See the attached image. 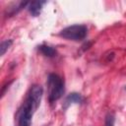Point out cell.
I'll return each instance as SVG.
<instances>
[{"mask_svg": "<svg viewBox=\"0 0 126 126\" xmlns=\"http://www.w3.org/2000/svg\"><path fill=\"white\" fill-rule=\"evenodd\" d=\"M44 4H45V1H32V2H29V5L27 8L32 16L37 17L40 14Z\"/></svg>", "mask_w": 126, "mask_h": 126, "instance_id": "277c9868", "label": "cell"}, {"mask_svg": "<svg viewBox=\"0 0 126 126\" xmlns=\"http://www.w3.org/2000/svg\"><path fill=\"white\" fill-rule=\"evenodd\" d=\"M64 80L57 74H49L47 78V91L49 102L58 100L64 94Z\"/></svg>", "mask_w": 126, "mask_h": 126, "instance_id": "7a4b0ae2", "label": "cell"}, {"mask_svg": "<svg viewBox=\"0 0 126 126\" xmlns=\"http://www.w3.org/2000/svg\"><path fill=\"white\" fill-rule=\"evenodd\" d=\"M38 50L41 54H43L46 57H54L57 54L56 49L50 45H47V44H40L38 46Z\"/></svg>", "mask_w": 126, "mask_h": 126, "instance_id": "8992f818", "label": "cell"}, {"mask_svg": "<svg viewBox=\"0 0 126 126\" xmlns=\"http://www.w3.org/2000/svg\"><path fill=\"white\" fill-rule=\"evenodd\" d=\"M82 102H84V97L82 96V94L78 93H71L66 96L64 100V108H67L69 105L73 103H82Z\"/></svg>", "mask_w": 126, "mask_h": 126, "instance_id": "5b68a950", "label": "cell"}, {"mask_svg": "<svg viewBox=\"0 0 126 126\" xmlns=\"http://www.w3.org/2000/svg\"><path fill=\"white\" fill-rule=\"evenodd\" d=\"M43 90L39 85H32L19 112V126H31L32 119L40 104Z\"/></svg>", "mask_w": 126, "mask_h": 126, "instance_id": "6da1fadb", "label": "cell"}, {"mask_svg": "<svg viewBox=\"0 0 126 126\" xmlns=\"http://www.w3.org/2000/svg\"><path fill=\"white\" fill-rule=\"evenodd\" d=\"M13 41L11 39H7V40H3L0 44V50H1V56H3L5 54V52L8 50V48L12 45Z\"/></svg>", "mask_w": 126, "mask_h": 126, "instance_id": "52a82bcc", "label": "cell"}, {"mask_svg": "<svg viewBox=\"0 0 126 126\" xmlns=\"http://www.w3.org/2000/svg\"><path fill=\"white\" fill-rule=\"evenodd\" d=\"M115 116L113 113H107L104 118V126H114Z\"/></svg>", "mask_w": 126, "mask_h": 126, "instance_id": "ba28073f", "label": "cell"}, {"mask_svg": "<svg viewBox=\"0 0 126 126\" xmlns=\"http://www.w3.org/2000/svg\"><path fill=\"white\" fill-rule=\"evenodd\" d=\"M88 32V29L84 25H72L69 26L65 29H63L60 32L59 35L65 39L68 40H74V41H79L82 40L86 37Z\"/></svg>", "mask_w": 126, "mask_h": 126, "instance_id": "3957f363", "label": "cell"}]
</instances>
